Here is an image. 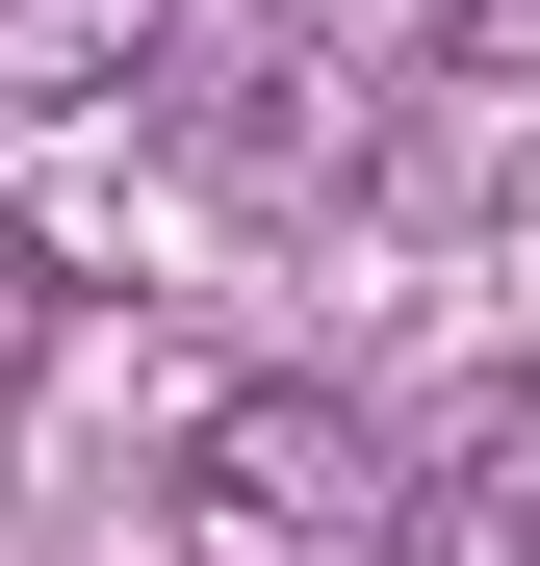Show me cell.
<instances>
[{
    "label": "cell",
    "instance_id": "cell-1",
    "mask_svg": "<svg viewBox=\"0 0 540 566\" xmlns=\"http://www.w3.org/2000/svg\"><path fill=\"white\" fill-rule=\"evenodd\" d=\"M180 566H387V438L335 387H207L180 412Z\"/></svg>",
    "mask_w": 540,
    "mask_h": 566
},
{
    "label": "cell",
    "instance_id": "cell-2",
    "mask_svg": "<svg viewBox=\"0 0 540 566\" xmlns=\"http://www.w3.org/2000/svg\"><path fill=\"white\" fill-rule=\"evenodd\" d=\"M155 77V0H0V104H129Z\"/></svg>",
    "mask_w": 540,
    "mask_h": 566
},
{
    "label": "cell",
    "instance_id": "cell-3",
    "mask_svg": "<svg viewBox=\"0 0 540 566\" xmlns=\"http://www.w3.org/2000/svg\"><path fill=\"white\" fill-rule=\"evenodd\" d=\"M27 360H52V258H27V207H0V412H27Z\"/></svg>",
    "mask_w": 540,
    "mask_h": 566
},
{
    "label": "cell",
    "instance_id": "cell-4",
    "mask_svg": "<svg viewBox=\"0 0 540 566\" xmlns=\"http://www.w3.org/2000/svg\"><path fill=\"white\" fill-rule=\"evenodd\" d=\"M489 541H515V566H540V387H515V412H489Z\"/></svg>",
    "mask_w": 540,
    "mask_h": 566
}]
</instances>
